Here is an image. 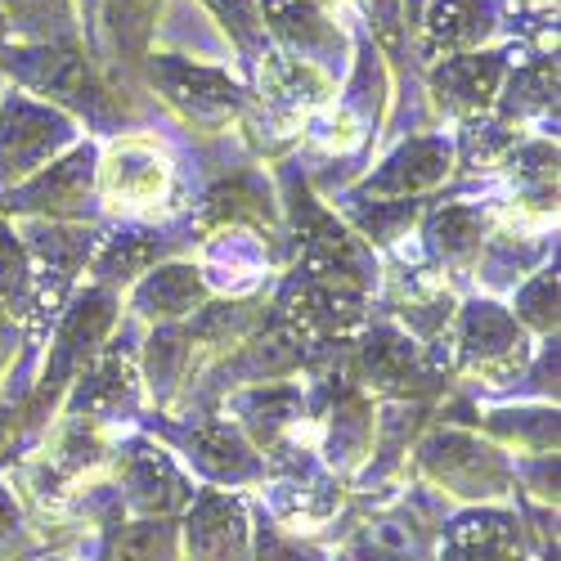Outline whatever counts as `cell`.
<instances>
[{
  "instance_id": "9a60e30c",
  "label": "cell",
  "mask_w": 561,
  "mask_h": 561,
  "mask_svg": "<svg viewBox=\"0 0 561 561\" xmlns=\"http://www.w3.org/2000/svg\"><path fill=\"white\" fill-rule=\"evenodd\" d=\"M203 216H207L211 225H225V229H243V225H252V229H274V225H278V207H274L270 190H265L256 175H248V171L220 180L216 190L207 194Z\"/></svg>"
},
{
  "instance_id": "7402d4cb",
  "label": "cell",
  "mask_w": 561,
  "mask_h": 561,
  "mask_svg": "<svg viewBox=\"0 0 561 561\" xmlns=\"http://www.w3.org/2000/svg\"><path fill=\"white\" fill-rule=\"evenodd\" d=\"M211 10V19L220 23V32L229 36V45L239 50V59L256 72V64L265 59L270 50V36H265V19H261V5L256 0H203Z\"/></svg>"
},
{
  "instance_id": "7a4b0ae2",
  "label": "cell",
  "mask_w": 561,
  "mask_h": 561,
  "mask_svg": "<svg viewBox=\"0 0 561 561\" xmlns=\"http://www.w3.org/2000/svg\"><path fill=\"white\" fill-rule=\"evenodd\" d=\"M145 77L158 90V100L198 130H220L248 108V90L233 81L225 68L194 64L184 55H149Z\"/></svg>"
},
{
  "instance_id": "d4e9b609",
  "label": "cell",
  "mask_w": 561,
  "mask_h": 561,
  "mask_svg": "<svg viewBox=\"0 0 561 561\" xmlns=\"http://www.w3.org/2000/svg\"><path fill=\"white\" fill-rule=\"evenodd\" d=\"M27 297H32V261L19 243V233L0 220V310L23 314Z\"/></svg>"
},
{
  "instance_id": "8fae6325",
  "label": "cell",
  "mask_w": 561,
  "mask_h": 561,
  "mask_svg": "<svg viewBox=\"0 0 561 561\" xmlns=\"http://www.w3.org/2000/svg\"><path fill=\"white\" fill-rule=\"evenodd\" d=\"M507 77V55L503 50H472V55H454L436 64L432 90L449 113L477 117L499 100V85Z\"/></svg>"
},
{
  "instance_id": "4316f807",
  "label": "cell",
  "mask_w": 561,
  "mask_h": 561,
  "mask_svg": "<svg viewBox=\"0 0 561 561\" xmlns=\"http://www.w3.org/2000/svg\"><path fill=\"white\" fill-rule=\"evenodd\" d=\"M355 5L364 14L368 32L378 36L387 50H400L404 36H409V27H404V0H355Z\"/></svg>"
},
{
  "instance_id": "8992f818",
  "label": "cell",
  "mask_w": 561,
  "mask_h": 561,
  "mask_svg": "<svg viewBox=\"0 0 561 561\" xmlns=\"http://www.w3.org/2000/svg\"><path fill=\"white\" fill-rule=\"evenodd\" d=\"M171 190V167L153 145L126 139L95 167V194L108 198L117 211H149Z\"/></svg>"
},
{
  "instance_id": "6da1fadb",
  "label": "cell",
  "mask_w": 561,
  "mask_h": 561,
  "mask_svg": "<svg viewBox=\"0 0 561 561\" xmlns=\"http://www.w3.org/2000/svg\"><path fill=\"white\" fill-rule=\"evenodd\" d=\"M14 81H23L32 95H41V104H50L68 117H85L95 126H113L117 122V100L113 90L95 77L90 59L77 50V41H50V45H19L5 50L0 59Z\"/></svg>"
},
{
  "instance_id": "e0dca14e",
  "label": "cell",
  "mask_w": 561,
  "mask_h": 561,
  "mask_svg": "<svg viewBox=\"0 0 561 561\" xmlns=\"http://www.w3.org/2000/svg\"><path fill=\"white\" fill-rule=\"evenodd\" d=\"M485 248V211L481 207H440L427 216V252L440 265H467Z\"/></svg>"
},
{
  "instance_id": "5b68a950",
  "label": "cell",
  "mask_w": 561,
  "mask_h": 561,
  "mask_svg": "<svg viewBox=\"0 0 561 561\" xmlns=\"http://www.w3.org/2000/svg\"><path fill=\"white\" fill-rule=\"evenodd\" d=\"M95 167L100 153L95 149H72L68 158L50 162L45 171H36L32 180H23L19 190L5 194L10 211H36V216H55V220H77L85 216L90 198H95Z\"/></svg>"
},
{
  "instance_id": "44dd1931",
  "label": "cell",
  "mask_w": 561,
  "mask_h": 561,
  "mask_svg": "<svg viewBox=\"0 0 561 561\" xmlns=\"http://www.w3.org/2000/svg\"><path fill=\"white\" fill-rule=\"evenodd\" d=\"M126 490L139 507H171L184 499V481L175 477L167 454L153 445H135L126 454Z\"/></svg>"
},
{
  "instance_id": "d6986e66",
  "label": "cell",
  "mask_w": 561,
  "mask_h": 561,
  "mask_svg": "<svg viewBox=\"0 0 561 561\" xmlns=\"http://www.w3.org/2000/svg\"><path fill=\"white\" fill-rule=\"evenodd\" d=\"M72 387H77L72 400H68L72 413H81V409H85V413H113V409L130 404V391H135L130 364H126V355H117V351H104L100 359H90Z\"/></svg>"
},
{
  "instance_id": "9c48e42d",
  "label": "cell",
  "mask_w": 561,
  "mask_h": 561,
  "mask_svg": "<svg viewBox=\"0 0 561 561\" xmlns=\"http://www.w3.org/2000/svg\"><path fill=\"white\" fill-rule=\"evenodd\" d=\"M162 0H100L95 32H90V50L95 59H108L113 72H139L153 55V32H158Z\"/></svg>"
},
{
  "instance_id": "4fadbf2b",
  "label": "cell",
  "mask_w": 561,
  "mask_h": 561,
  "mask_svg": "<svg viewBox=\"0 0 561 561\" xmlns=\"http://www.w3.org/2000/svg\"><path fill=\"white\" fill-rule=\"evenodd\" d=\"M449 175V145L445 139H409V145H400L378 175L364 180V194H387V198H413L432 190V184H440Z\"/></svg>"
},
{
  "instance_id": "f546056e",
  "label": "cell",
  "mask_w": 561,
  "mask_h": 561,
  "mask_svg": "<svg viewBox=\"0 0 561 561\" xmlns=\"http://www.w3.org/2000/svg\"><path fill=\"white\" fill-rule=\"evenodd\" d=\"M310 5H319V10H323V5H333V0H310Z\"/></svg>"
},
{
  "instance_id": "f1b7e54d",
  "label": "cell",
  "mask_w": 561,
  "mask_h": 561,
  "mask_svg": "<svg viewBox=\"0 0 561 561\" xmlns=\"http://www.w3.org/2000/svg\"><path fill=\"white\" fill-rule=\"evenodd\" d=\"M95 10H100V0H77V19L85 27V45H90V32H95Z\"/></svg>"
},
{
  "instance_id": "ffe728a7",
  "label": "cell",
  "mask_w": 561,
  "mask_h": 561,
  "mask_svg": "<svg viewBox=\"0 0 561 561\" xmlns=\"http://www.w3.org/2000/svg\"><path fill=\"white\" fill-rule=\"evenodd\" d=\"M359 364H364V378L378 387H413L423 378V359H417L413 342L396 329H373L359 346Z\"/></svg>"
},
{
  "instance_id": "2e32d148",
  "label": "cell",
  "mask_w": 561,
  "mask_h": 561,
  "mask_svg": "<svg viewBox=\"0 0 561 561\" xmlns=\"http://www.w3.org/2000/svg\"><path fill=\"white\" fill-rule=\"evenodd\" d=\"M0 19L23 45L77 41V0H0Z\"/></svg>"
},
{
  "instance_id": "603a6c76",
  "label": "cell",
  "mask_w": 561,
  "mask_h": 561,
  "mask_svg": "<svg viewBox=\"0 0 561 561\" xmlns=\"http://www.w3.org/2000/svg\"><path fill=\"white\" fill-rule=\"evenodd\" d=\"M190 449H194V458L207 467V472H216V477H229V481H233V477H252V472H256L252 449L243 445L239 432L225 427V423L198 427L194 440H190Z\"/></svg>"
},
{
  "instance_id": "3957f363",
  "label": "cell",
  "mask_w": 561,
  "mask_h": 561,
  "mask_svg": "<svg viewBox=\"0 0 561 561\" xmlns=\"http://www.w3.org/2000/svg\"><path fill=\"white\" fill-rule=\"evenodd\" d=\"M77 139V122L50 104H36L19 90L0 95V198L23 180L59 162V153Z\"/></svg>"
},
{
  "instance_id": "ac0fdd59",
  "label": "cell",
  "mask_w": 561,
  "mask_h": 561,
  "mask_svg": "<svg viewBox=\"0 0 561 561\" xmlns=\"http://www.w3.org/2000/svg\"><path fill=\"white\" fill-rule=\"evenodd\" d=\"M167 252H171V239H162V233H153V229H130V233H117V239H108L95 252V274H100L104 288L130 284V278L149 274Z\"/></svg>"
},
{
  "instance_id": "83f0119b",
  "label": "cell",
  "mask_w": 561,
  "mask_h": 561,
  "mask_svg": "<svg viewBox=\"0 0 561 561\" xmlns=\"http://www.w3.org/2000/svg\"><path fill=\"white\" fill-rule=\"evenodd\" d=\"M14 346H19V329H14V314L0 310V378L10 373L14 364Z\"/></svg>"
},
{
  "instance_id": "484cf974",
  "label": "cell",
  "mask_w": 561,
  "mask_h": 561,
  "mask_svg": "<svg viewBox=\"0 0 561 561\" xmlns=\"http://www.w3.org/2000/svg\"><path fill=\"white\" fill-rule=\"evenodd\" d=\"M517 314L539 333L557 329V274L552 270H539L530 284L517 293Z\"/></svg>"
},
{
  "instance_id": "cb8c5ba5",
  "label": "cell",
  "mask_w": 561,
  "mask_h": 561,
  "mask_svg": "<svg viewBox=\"0 0 561 561\" xmlns=\"http://www.w3.org/2000/svg\"><path fill=\"white\" fill-rule=\"evenodd\" d=\"M557 104V59H530L507 77V95H503V117H526L539 108Z\"/></svg>"
},
{
  "instance_id": "52a82bcc",
  "label": "cell",
  "mask_w": 561,
  "mask_h": 561,
  "mask_svg": "<svg viewBox=\"0 0 561 561\" xmlns=\"http://www.w3.org/2000/svg\"><path fill=\"white\" fill-rule=\"evenodd\" d=\"M417 50L427 64H445L454 55H472L499 32V14L490 0H432L417 14Z\"/></svg>"
},
{
  "instance_id": "7c38bea8",
  "label": "cell",
  "mask_w": 561,
  "mask_h": 561,
  "mask_svg": "<svg viewBox=\"0 0 561 561\" xmlns=\"http://www.w3.org/2000/svg\"><path fill=\"white\" fill-rule=\"evenodd\" d=\"M211 297L207 288V274L198 265H180V261H167V265H153L145 278L135 284L130 293V306L135 314H145V319H184V314H194L203 310Z\"/></svg>"
},
{
  "instance_id": "30bf717a",
  "label": "cell",
  "mask_w": 561,
  "mask_h": 561,
  "mask_svg": "<svg viewBox=\"0 0 561 561\" xmlns=\"http://www.w3.org/2000/svg\"><path fill=\"white\" fill-rule=\"evenodd\" d=\"M458 346H462V359L481 373H512L517 364H526L522 323L494 301H472L462 310Z\"/></svg>"
},
{
  "instance_id": "277c9868",
  "label": "cell",
  "mask_w": 561,
  "mask_h": 561,
  "mask_svg": "<svg viewBox=\"0 0 561 561\" xmlns=\"http://www.w3.org/2000/svg\"><path fill=\"white\" fill-rule=\"evenodd\" d=\"M265 36L274 50H284L297 64H310L314 72L333 77V68L346 59V32L310 0H256Z\"/></svg>"
},
{
  "instance_id": "5bb4252c",
  "label": "cell",
  "mask_w": 561,
  "mask_h": 561,
  "mask_svg": "<svg viewBox=\"0 0 561 561\" xmlns=\"http://www.w3.org/2000/svg\"><path fill=\"white\" fill-rule=\"evenodd\" d=\"M256 72H261L265 104L278 108V113H288V117H306V113H314L323 100L333 95V77L314 72L310 64L288 59L284 50H274V45L265 50V59L256 64Z\"/></svg>"
},
{
  "instance_id": "ba28073f",
  "label": "cell",
  "mask_w": 561,
  "mask_h": 561,
  "mask_svg": "<svg viewBox=\"0 0 561 561\" xmlns=\"http://www.w3.org/2000/svg\"><path fill=\"white\" fill-rule=\"evenodd\" d=\"M113 293L108 288H90L85 297H77V306L68 310L64 329H59V342H55V355H50V368H45V387H41V400L59 391V387H72L81 378V368L95 359L100 342L108 337L113 329Z\"/></svg>"
}]
</instances>
